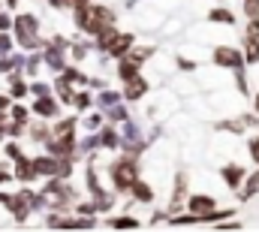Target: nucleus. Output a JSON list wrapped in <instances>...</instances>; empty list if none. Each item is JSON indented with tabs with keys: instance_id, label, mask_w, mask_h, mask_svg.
Returning a JSON list of instances; mask_svg holds the SVG:
<instances>
[{
	"instance_id": "nucleus-1",
	"label": "nucleus",
	"mask_w": 259,
	"mask_h": 232,
	"mask_svg": "<svg viewBox=\"0 0 259 232\" xmlns=\"http://www.w3.org/2000/svg\"><path fill=\"white\" fill-rule=\"evenodd\" d=\"M214 63H217V66H232V69L238 72V69H241V63H244V58H241L235 49L223 46V49H214Z\"/></svg>"
},
{
	"instance_id": "nucleus-2",
	"label": "nucleus",
	"mask_w": 259,
	"mask_h": 232,
	"mask_svg": "<svg viewBox=\"0 0 259 232\" xmlns=\"http://www.w3.org/2000/svg\"><path fill=\"white\" fill-rule=\"evenodd\" d=\"M112 169H115L112 178H115V184H118L121 190H124V187H133V181H136V166H133V163H121V166L115 163Z\"/></svg>"
},
{
	"instance_id": "nucleus-3",
	"label": "nucleus",
	"mask_w": 259,
	"mask_h": 232,
	"mask_svg": "<svg viewBox=\"0 0 259 232\" xmlns=\"http://www.w3.org/2000/svg\"><path fill=\"white\" fill-rule=\"evenodd\" d=\"M211 208H214V199H211V196H193V199H190V211L199 214V217L208 214Z\"/></svg>"
},
{
	"instance_id": "nucleus-4",
	"label": "nucleus",
	"mask_w": 259,
	"mask_h": 232,
	"mask_svg": "<svg viewBox=\"0 0 259 232\" xmlns=\"http://www.w3.org/2000/svg\"><path fill=\"white\" fill-rule=\"evenodd\" d=\"M223 181L235 190V187L244 181V169H241V166H235V163H232V166H226V169H223Z\"/></svg>"
},
{
	"instance_id": "nucleus-5",
	"label": "nucleus",
	"mask_w": 259,
	"mask_h": 232,
	"mask_svg": "<svg viewBox=\"0 0 259 232\" xmlns=\"http://www.w3.org/2000/svg\"><path fill=\"white\" fill-rule=\"evenodd\" d=\"M133 196H136L139 202H151V199H154L151 187H148V184H142V181H133Z\"/></svg>"
},
{
	"instance_id": "nucleus-6",
	"label": "nucleus",
	"mask_w": 259,
	"mask_h": 232,
	"mask_svg": "<svg viewBox=\"0 0 259 232\" xmlns=\"http://www.w3.org/2000/svg\"><path fill=\"white\" fill-rule=\"evenodd\" d=\"M244 49H247V52H244V60H247V63H259V40H250V36H247V40H244Z\"/></svg>"
},
{
	"instance_id": "nucleus-7",
	"label": "nucleus",
	"mask_w": 259,
	"mask_h": 232,
	"mask_svg": "<svg viewBox=\"0 0 259 232\" xmlns=\"http://www.w3.org/2000/svg\"><path fill=\"white\" fill-rule=\"evenodd\" d=\"M145 91H148V85H145L142 79H136V75H133V79H130V88H127V97H130V100H139Z\"/></svg>"
},
{
	"instance_id": "nucleus-8",
	"label": "nucleus",
	"mask_w": 259,
	"mask_h": 232,
	"mask_svg": "<svg viewBox=\"0 0 259 232\" xmlns=\"http://www.w3.org/2000/svg\"><path fill=\"white\" fill-rule=\"evenodd\" d=\"M208 18H211V21H220V24H235V15H232L229 9H211Z\"/></svg>"
},
{
	"instance_id": "nucleus-9",
	"label": "nucleus",
	"mask_w": 259,
	"mask_h": 232,
	"mask_svg": "<svg viewBox=\"0 0 259 232\" xmlns=\"http://www.w3.org/2000/svg\"><path fill=\"white\" fill-rule=\"evenodd\" d=\"M256 190H259V172H253V178L244 184V190H241V199L247 202V199H253L256 196Z\"/></svg>"
},
{
	"instance_id": "nucleus-10",
	"label": "nucleus",
	"mask_w": 259,
	"mask_h": 232,
	"mask_svg": "<svg viewBox=\"0 0 259 232\" xmlns=\"http://www.w3.org/2000/svg\"><path fill=\"white\" fill-rule=\"evenodd\" d=\"M244 15L247 18H259V0H244Z\"/></svg>"
},
{
	"instance_id": "nucleus-11",
	"label": "nucleus",
	"mask_w": 259,
	"mask_h": 232,
	"mask_svg": "<svg viewBox=\"0 0 259 232\" xmlns=\"http://www.w3.org/2000/svg\"><path fill=\"white\" fill-rule=\"evenodd\" d=\"M247 151H250V160L259 163V136H253V139L247 142Z\"/></svg>"
},
{
	"instance_id": "nucleus-12",
	"label": "nucleus",
	"mask_w": 259,
	"mask_h": 232,
	"mask_svg": "<svg viewBox=\"0 0 259 232\" xmlns=\"http://www.w3.org/2000/svg\"><path fill=\"white\" fill-rule=\"evenodd\" d=\"M36 112L52 115V112H55V103H52V100H39V103H36Z\"/></svg>"
},
{
	"instance_id": "nucleus-13",
	"label": "nucleus",
	"mask_w": 259,
	"mask_h": 232,
	"mask_svg": "<svg viewBox=\"0 0 259 232\" xmlns=\"http://www.w3.org/2000/svg\"><path fill=\"white\" fill-rule=\"evenodd\" d=\"M247 36L250 40H259V18H250L247 21Z\"/></svg>"
},
{
	"instance_id": "nucleus-14",
	"label": "nucleus",
	"mask_w": 259,
	"mask_h": 232,
	"mask_svg": "<svg viewBox=\"0 0 259 232\" xmlns=\"http://www.w3.org/2000/svg\"><path fill=\"white\" fill-rule=\"evenodd\" d=\"M112 226H136V220H127V217L124 220H112Z\"/></svg>"
},
{
	"instance_id": "nucleus-15",
	"label": "nucleus",
	"mask_w": 259,
	"mask_h": 232,
	"mask_svg": "<svg viewBox=\"0 0 259 232\" xmlns=\"http://www.w3.org/2000/svg\"><path fill=\"white\" fill-rule=\"evenodd\" d=\"M6 27H9V18H6V15H0V30H6Z\"/></svg>"
},
{
	"instance_id": "nucleus-16",
	"label": "nucleus",
	"mask_w": 259,
	"mask_h": 232,
	"mask_svg": "<svg viewBox=\"0 0 259 232\" xmlns=\"http://www.w3.org/2000/svg\"><path fill=\"white\" fill-rule=\"evenodd\" d=\"M0 109H6V97H0Z\"/></svg>"
},
{
	"instance_id": "nucleus-17",
	"label": "nucleus",
	"mask_w": 259,
	"mask_h": 232,
	"mask_svg": "<svg viewBox=\"0 0 259 232\" xmlns=\"http://www.w3.org/2000/svg\"><path fill=\"white\" fill-rule=\"evenodd\" d=\"M256 115H259V94H256Z\"/></svg>"
}]
</instances>
